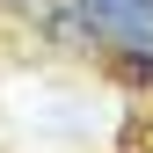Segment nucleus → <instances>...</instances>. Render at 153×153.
Here are the masks:
<instances>
[{"label":"nucleus","mask_w":153,"mask_h":153,"mask_svg":"<svg viewBox=\"0 0 153 153\" xmlns=\"http://www.w3.org/2000/svg\"><path fill=\"white\" fill-rule=\"evenodd\" d=\"M109 66L124 88H153V51H109Z\"/></svg>","instance_id":"obj_1"},{"label":"nucleus","mask_w":153,"mask_h":153,"mask_svg":"<svg viewBox=\"0 0 153 153\" xmlns=\"http://www.w3.org/2000/svg\"><path fill=\"white\" fill-rule=\"evenodd\" d=\"M15 7H36V15H44V7H59V0H15Z\"/></svg>","instance_id":"obj_2"}]
</instances>
